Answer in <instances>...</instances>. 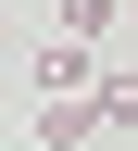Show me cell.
Returning a JSON list of instances; mask_svg holds the SVG:
<instances>
[{
  "mask_svg": "<svg viewBox=\"0 0 138 151\" xmlns=\"http://www.w3.org/2000/svg\"><path fill=\"white\" fill-rule=\"evenodd\" d=\"M101 76H88V38H50L38 50V101H88Z\"/></svg>",
  "mask_w": 138,
  "mask_h": 151,
  "instance_id": "cell-1",
  "label": "cell"
},
{
  "mask_svg": "<svg viewBox=\"0 0 138 151\" xmlns=\"http://www.w3.org/2000/svg\"><path fill=\"white\" fill-rule=\"evenodd\" d=\"M101 139V88L88 101H38V151H88Z\"/></svg>",
  "mask_w": 138,
  "mask_h": 151,
  "instance_id": "cell-2",
  "label": "cell"
},
{
  "mask_svg": "<svg viewBox=\"0 0 138 151\" xmlns=\"http://www.w3.org/2000/svg\"><path fill=\"white\" fill-rule=\"evenodd\" d=\"M50 25H63V38H101V25H113V0H50Z\"/></svg>",
  "mask_w": 138,
  "mask_h": 151,
  "instance_id": "cell-3",
  "label": "cell"
},
{
  "mask_svg": "<svg viewBox=\"0 0 138 151\" xmlns=\"http://www.w3.org/2000/svg\"><path fill=\"white\" fill-rule=\"evenodd\" d=\"M101 126H138V76H101Z\"/></svg>",
  "mask_w": 138,
  "mask_h": 151,
  "instance_id": "cell-4",
  "label": "cell"
}]
</instances>
